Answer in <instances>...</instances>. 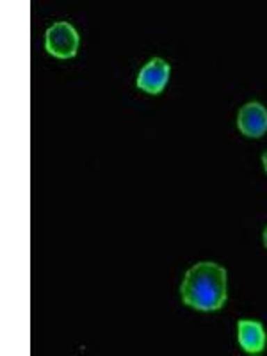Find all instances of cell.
I'll return each mask as SVG.
<instances>
[{
  "label": "cell",
  "instance_id": "obj_4",
  "mask_svg": "<svg viewBox=\"0 0 267 356\" xmlns=\"http://www.w3.org/2000/svg\"><path fill=\"white\" fill-rule=\"evenodd\" d=\"M237 127L246 138H262L267 132V109L259 102H248L241 107Z\"/></svg>",
  "mask_w": 267,
  "mask_h": 356
},
{
  "label": "cell",
  "instance_id": "obj_1",
  "mask_svg": "<svg viewBox=\"0 0 267 356\" xmlns=\"http://www.w3.org/2000/svg\"><path fill=\"white\" fill-rule=\"evenodd\" d=\"M187 307L202 312L219 310L227 301V271L214 262H198L186 273L180 287Z\"/></svg>",
  "mask_w": 267,
  "mask_h": 356
},
{
  "label": "cell",
  "instance_id": "obj_3",
  "mask_svg": "<svg viewBox=\"0 0 267 356\" xmlns=\"http://www.w3.org/2000/svg\"><path fill=\"white\" fill-rule=\"evenodd\" d=\"M170 65L161 57H154L146 63L138 75V88L148 95H159L166 88L170 79Z\"/></svg>",
  "mask_w": 267,
  "mask_h": 356
},
{
  "label": "cell",
  "instance_id": "obj_2",
  "mask_svg": "<svg viewBox=\"0 0 267 356\" xmlns=\"http://www.w3.org/2000/svg\"><path fill=\"white\" fill-rule=\"evenodd\" d=\"M79 33L68 22H57L44 34V49L57 59H70L79 50Z\"/></svg>",
  "mask_w": 267,
  "mask_h": 356
},
{
  "label": "cell",
  "instance_id": "obj_7",
  "mask_svg": "<svg viewBox=\"0 0 267 356\" xmlns=\"http://www.w3.org/2000/svg\"><path fill=\"white\" fill-rule=\"evenodd\" d=\"M264 246L267 248V227H266V230H264Z\"/></svg>",
  "mask_w": 267,
  "mask_h": 356
},
{
  "label": "cell",
  "instance_id": "obj_5",
  "mask_svg": "<svg viewBox=\"0 0 267 356\" xmlns=\"http://www.w3.org/2000/svg\"><path fill=\"white\" fill-rule=\"evenodd\" d=\"M237 337H239V344L250 355H259L264 351L267 342L266 330L260 321L243 319L237 324Z\"/></svg>",
  "mask_w": 267,
  "mask_h": 356
},
{
  "label": "cell",
  "instance_id": "obj_6",
  "mask_svg": "<svg viewBox=\"0 0 267 356\" xmlns=\"http://www.w3.org/2000/svg\"><path fill=\"white\" fill-rule=\"evenodd\" d=\"M262 164H264V170H266V173H267V152L262 155Z\"/></svg>",
  "mask_w": 267,
  "mask_h": 356
}]
</instances>
